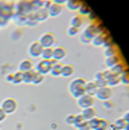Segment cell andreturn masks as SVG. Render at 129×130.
<instances>
[{"mask_svg":"<svg viewBox=\"0 0 129 130\" xmlns=\"http://www.w3.org/2000/svg\"><path fill=\"white\" fill-rule=\"evenodd\" d=\"M117 53H118V49H117L116 45H111V46L104 47L103 54L105 56V58H109V57H112V56H117Z\"/></svg>","mask_w":129,"mask_h":130,"instance_id":"cb8c5ba5","label":"cell"},{"mask_svg":"<svg viewBox=\"0 0 129 130\" xmlns=\"http://www.w3.org/2000/svg\"><path fill=\"white\" fill-rule=\"evenodd\" d=\"M44 1H52V0H44Z\"/></svg>","mask_w":129,"mask_h":130,"instance_id":"bcb514c9","label":"cell"},{"mask_svg":"<svg viewBox=\"0 0 129 130\" xmlns=\"http://www.w3.org/2000/svg\"><path fill=\"white\" fill-rule=\"evenodd\" d=\"M79 11V15H82V16H90V15L92 14V9L90 8V6H87L86 4H82V6L79 7L78 9Z\"/></svg>","mask_w":129,"mask_h":130,"instance_id":"4316f807","label":"cell"},{"mask_svg":"<svg viewBox=\"0 0 129 130\" xmlns=\"http://www.w3.org/2000/svg\"><path fill=\"white\" fill-rule=\"evenodd\" d=\"M52 2H54V4H59V5H63L67 2V0H52Z\"/></svg>","mask_w":129,"mask_h":130,"instance_id":"b9f144b4","label":"cell"},{"mask_svg":"<svg viewBox=\"0 0 129 130\" xmlns=\"http://www.w3.org/2000/svg\"><path fill=\"white\" fill-rule=\"evenodd\" d=\"M56 60L54 59H50V60H44L42 59L41 61H39L35 66V70L39 72V74L42 75H46V74H50L51 68L54 63H56Z\"/></svg>","mask_w":129,"mask_h":130,"instance_id":"6da1fadb","label":"cell"},{"mask_svg":"<svg viewBox=\"0 0 129 130\" xmlns=\"http://www.w3.org/2000/svg\"><path fill=\"white\" fill-rule=\"evenodd\" d=\"M120 58L118 56H112V57H109V58L105 59V66L108 67L109 69H111L112 67L117 66L118 63H120Z\"/></svg>","mask_w":129,"mask_h":130,"instance_id":"7402d4cb","label":"cell"},{"mask_svg":"<svg viewBox=\"0 0 129 130\" xmlns=\"http://www.w3.org/2000/svg\"><path fill=\"white\" fill-rule=\"evenodd\" d=\"M42 52H43V46L41 45V43L39 41H33L28 45V54L32 58H39V57H41Z\"/></svg>","mask_w":129,"mask_h":130,"instance_id":"8992f818","label":"cell"},{"mask_svg":"<svg viewBox=\"0 0 129 130\" xmlns=\"http://www.w3.org/2000/svg\"><path fill=\"white\" fill-rule=\"evenodd\" d=\"M98 89H99V86L96 85V83L94 80L87 82L85 85V93L88 94V95H92V96H95Z\"/></svg>","mask_w":129,"mask_h":130,"instance_id":"ac0fdd59","label":"cell"},{"mask_svg":"<svg viewBox=\"0 0 129 130\" xmlns=\"http://www.w3.org/2000/svg\"><path fill=\"white\" fill-rule=\"evenodd\" d=\"M110 128H111V130H118V129H117V127H116L113 123H111V124H110Z\"/></svg>","mask_w":129,"mask_h":130,"instance_id":"ee69618b","label":"cell"},{"mask_svg":"<svg viewBox=\"0 0 129 130\" xmlns=\"http://www.w3.org/2000/svg\"><path fill=\"white\" fill-rule=\"evenodd\" d=\"M62 67H63V64L61 63L60 61H57L56 63L52 66L50 74L52 75V76H54V77L61 76V72H62Z\"/></svg>","mask_w":129,"mask_h":130,"instance_id":"44dd1931","label":"cell"},{"mask_svg":"<svg viewBox=\"0 0 129 130\" xmlns=\"http://www.w3.org/2000/svg\"><path fill=\"white\" fill-rule=\"evenodd\" d=\"M103 103H104V107H105V109H111V107L113 106V102H111L110 100H108V101H104Z\"/></svg>","mask_w":129,"mask_h":130,"instance_id":"f35d334b","label":"cell"},{"mask_svg":"<svg viewBox=\"0 0 129 130\" xmlns=\"http://www.w3.org/2000/svg\"><path fill=\"white\" fill-rule=\"evenodd\" d=\"M86 79L84 77H77V78H74L73 80L69 83V92H74L76 89H79V88H84L86 85Z\"/></svg>","mask_w":129,"mask_h":130,"instance_id":"9c48e42d","label":"cell"},{"mask_svg":"<svg viewBox=\"0 0 129 130\" xmlns=\"http://www.w3.org/2000/svg\"><path fill=\"white\" fill-rule=\"evenodd\" d=\"M96 114H98V111H96V109L94 106L84 109L83 111H82V116H83V118L85 119V121H90V120L94 119L96 117Z\"/></svg>","mask_w":129,"mask_h":130,"instance_id":"5bb4252c","label":"cell"},{"mask_svg":"<svg viewBox=\"0 0 129 130\" xmlns=\"http://www.w3.org/2000/svg\"><path fill=\"white\" fill-rule=\"evenodd\" d=\"M34 18L36 19V22H44L46 21V19L50 17V15H49V10L46 8H44V7H42V8L38 9V10L34 11Z\"/></svg>","mask_w":129,"mask_h":130,"instance_id":"8fae6325","label":"cell"},{"mask_svg":"<svg viewBox=\"0 0 129 130\" xmlns=\"http://www.w3.org/2000/svg\"><path fill=\"white\" fill-rule=\"evenodd\" d=\"M80 42H82V43H84V44H88V43H91V42H92V40L88 39L87 36H85L84 34H82V35H80Z\"/></svg>","mask_w":129,"mask_h":130,"instance_id":"74e56055","label":"cell"},{"mask_svg":"<svg viewBox=\"0 0 129 130\" xmlns=\"http://www.w3.org/2000/svg\"><path fill=\"white\" fill-rule=\"evenodd\" d=\"M125 130H129V123H127V126H126V128Z\"/></svg>","mask_w":129,"mask_h":130,"instance_id":"f6af8a7d","label":"cell"},{"mask_svg":"<svg viewBox=\"0 0 129 130\" xmlns=\"http://www.w3.org/2000/svg\"><path fill=\"white\" fill-rule=\"evenodd\" d=\"M76 128H77L78 130H92L91 127H90V123H88V121H84L83 123L78 124Z\"/></svg>","mask_w":129,"mask_h":130,"instance_id":"e575fe53","label":"cell"},{"mask_svg":"<svg viewBox=\"0 0 129 130\" xmlns=\"http://www.w3.org/2000/svg\"><path fill=\"white\" fill-rule=\"evenodd\" d=\"M126 70V66L122 63V62H120V63H118L117 66L112 67V68L110 69V71L112 72V74H116V75H119L120 76L121 74H122L123 71Z\"/></svg>","mask_w":129,"mask_h":130,"instance_id":"484cf974","label":"cell"},{"mask_svg":"<svg viewBox=\"0 0 129 130\" xmlns=\"http://www.w3.org/2000/svg\"><path fill=\"white\" fill-rule=\"evenodd\" d=\"M84 121H85V119L83 118V116H82V113L76 114V119H75V123H74V126H75V127H77L78 124L83 123Z\"/></svg>","mask_w":129,"mask_h":130,"instance_id":"d590c367","label":"cell"},{"mask_svg":"<svg viewBox=\"0 0 129 130\" xmlns=\"http://www.w3.org/2000/svg\"><path fill=\"white\" fill-rule=\"evenodd\" d=\"M84 24H85V18H84V16H82V15H75V16L70 19V26L76 27V28L80 29V27L83 26Z\"/></svg>","mask_w":129,"mask_h":130,"instance_id":"2e32d148","label":"cell"},{"mask_svg":"<svg viewBox=\"0 0 129 130\" xmlns=\"http://www.w3.org/2000/svg\"><path fill=\"white\" fill-rule=\"evenodd\" d=\"M113 124L117 127L118 130H125L126 126H127V122H126V120L123 118H118L115 122H113Z\"/></svg>","mask_w":129,"mask_h":130,"instance_id":"83f0119b","label":"cell"},{"mask_svg":"<svg viewBox=\"0 0 129 130\" xmlns=\"http://www.w3.org/2000/svg\"><path fill=\"white\" fill-rule=\"evenodd\" d=\"M94 96L92 95H88V94H84L83 96H80L79 99H77V104L79 105V107L82 109H87V107H91V106H94Z\"/></svg>","mask_w":129,"mask_h":130,"instance_id":"52a82bcc","label":"cell"},{"mask_svg":"<svg viewBox=\"0 0 129 130\" xmlns=\"http://www.w3.org/2000/svg\"><path fill=\"white\" fill-rule=\"evenodd\" d=\"M103 31H104L103 26H101V25H98V24L92 23V24H88L87 26L85 27V29H84L83 34H84L85 36H87L88 39H91V40H92L94 36L98 35V34L103 33Z\"/></svg>","mask_w":129,"mask_h":130,"instance_id":"7a4b0ae2","label":"cell"},{"mask_svg":"<svg viewBox=\"0 0 129 130\" xmlns=\"http://www.w3.org/2000/svg\"><path fill=\"white\" fill-rule=\"evenodd\" d=\"M13 79H14V74H8L6 76V80L7 82H11V83H13Z\"/></svg>","mask_w":129,"mask_h":130,"instance_id":"60d3db41","label":"cell"},{"mask_svg":"<svg viewBox=\"0 0 129 130\" xmlns=\"http://www.w3.org/2000/svg\"><path fill=\"white\" fill-rule=\"evenodd\" d=\"M33 67H34V63H33V61H32L31 59L22 60V61L19 62V64H18V69H19V71H22V72H26L28 70H32Z\"/></svg>","mask_w":129,"mask_h":130,"instance_id":"9a60e30c","label":"cell"},{"mask_svg":"<svg viewBox=\"0 0 129 130\" xmlns=\"http://www.w3.org/2000/svg\"><path fill=\"white\" fill-rule=\"evenodd\" d=\"M49 15H50V17H57L59 16V15L62 14L63 11V6L62 5H59V4H54V2H52L51 6L49 7Z\"/></svg>","mask_w":129,"mask_h":130,"instance_id":"4fadbf2b","label":"cell"},{"mask_svg":"<svg viewBox=\"0 0 129 130\" xmlns=\"http://www.w3.org/2000/svg\"><path fill=\"white\" fill-rule=\"evenodd\" d=\"M83 1L82 0H67L66 5H67V8L69 10H78L79 7L82 6Z\"/></svg>","mask_w":129,"mask_h":130,"instance_id":"603a6c76","label":"cell"},{"mask_svg":"<svg viewBox=\"0 0 129 130\" xmlns=\"http://www.w3.org/2000/svg\"><path fill=\"white\" fill-rule=\"evenodd\" d=\"M75 74V66L74 64H63L62 67V72H61V76L66 77V78H68V77H71L73 75Z\"/></svg>","mask_w":129,"mask_h":130,"instance_id":"d6986e66","label":"cell"},{"mask_svg":"<svg viewBox=\"0 0 129 130\" xmlns=\"http://www.w3.org/2000/svg\"><path fill=\"white\" fill-rule=\"evenodd\" d=\"M111 96H112V89L109 86L105 87H99L98 92L95 94V97L100 101H108V100H111Z\"/></svg>","mask_w":129,"mask_h":130,"instance_id":"ba28073f","label":"cell"},{"mask_svg":"<svg viewBox=\"0 0 129 130\" xmlns=\"http://www.w3.org/2000/svg\"><path fill=\"white\" fill-rule=\"evenodd\" d=\"M44 82V75H42V74H36V76H35V78H34V80H33V84H35V85H39V84H42Z\"/></svg>","mask_w":129,"mask_h":130,"instance_id":"836d02e7","label":"cell"},{"mask_svg":"<svg viewBox=\"0 0 129 130\" xmlns=\"http://www.w3.org/2000/svg\"><path fill=\"white\" fill-rule=\"evenodd\" d=\"M44 4V0H31V6H32V11H35L38 9L42 8Z\"/></svg>","mask_w":129,"mask_h":130,"instance_id":"f1b7e54d","label":"cell"},{"mask_svg":"<svg viewBox=\"0 0 129 130\" xmlns=\"http://www.w3.org/2000/svg\"><path fill=\"white\" fill-rule=\"evenodd\" d=\"M75 119H76V114H68V116L66 117V119H64V121H66L67 124L74 126V123H75Z\"/></svg>","mask_w":129,"mask_h":130,"instance_id":"d6a6232c","label":"cell"},{"mask_svg":"<svg viewBox=\"0 0 129 130\" xmlns=\"http://www.w3.org/2000/svg\"><path fill=\"white\" fill-rule=\"evenodd\" d=\"M106 35H108V33H106V32L98 34L96 36H94L93 39H92V42H91V43L93 44V45H95V46H103Z\"/></svg>","mask_w":129,"mask_h":130,"instance_id":"e0dca14e","label":"cell"},{"mask_svg":"<svg viewBox=\"0 0 129 130\" xmlns=\"http://www.w3.org/2000/svg\"><path fill=\"white\" fill-rule=\"evenodd\" d=\"M6 117H7V113L1 109V106H0V122L4 121V120L6 119Z\"/></svg>","mask_w":129,"mask_h":130,"instance_id":"ab89813d","label":"cell"},{"mask_svg":"<svg viewBox=\"0 0 129 130\" xmlns=\"http://www.w3.org/2000/svg\"><path fill=\"white\" fill-rule=\"evenodd\" d=\"M41 57L44 60L53 59V47H43V52H42Z\"/></svg>","mask_w":129,"mask_h":130,"instance_id":"d4e9b609","label":"cell"},{"mask_svg":"<svg viewBox=\"0 0 129 130\" xmlns=\"http://www.w3.org/2000/svg\"><path fill=\"white\" fill-rule=\"evenodd\" d=\"M120 80H121V83L122 84L129 85V70L126 69V70L120 75Z\"/></svg>","mask_w":129,"mask_h":130,"instance_id":"4dcf8cb0","label":"cell"},{"mask_svg":"<svg viewBox=\"0 0 129 130\" xmlns=\"http://www.w3.org/2000/svg\"><path fill=\"white\" fill-rule=\"evenodd\" d=\"M18 11H21L23 15L29 14L32 11V6H31V0H21L17 6Z\"/></svg>","mask_w":129,"mask_h":130,"instance_id":"7c38bea8","label":"cell"},{"mask_svg":"<svg viewBox=\"0 0 129 130\" xmlns=\"http://www.w3.org/2000/svg\"><path fill=\"white\" fill-rule=\"evenodd\" d=\"M36 74H38V71H36L35 69H32V70L23 72V77H24L23 83H27V84L33 83V80H34V78H35Z\"/></svg>","mask_w":129,"mask_h":130,"instance_id":"ffe728a7","label":"cell"},{"mask_svg":"<svg viewBox=\"0 0 129 130\" xmlns=\"http://www.w3.org/2000/svg\"><path fill=\"white\" fill-rule=\"evenodd\" d=\"M90 127L92 130H106L110 127V122L106 119H100L98 117H95L94 119H92L88 121Z\"/></svg>","mask_w":129,"mask_h":130,"instance_id":"3957f363","label":"cell"},{"mask_svg":"<svg viewBox=\"0 0 129 130\" xmlns=\"http://www.w3.org/2000/svg\"><path fill=\"white\" fill-rule=\"evenodd\" d=\"M68 53V49L63 45H58L53 47V59L56 61H60V60L64 59Z\"/></svg>","mask_w":129,"mask_h":130,"instance_id":"30bf717a","label":"cell"},{"mask_svg":"<svg viewBox=\"0 0 129 130\" xmlns=\"http://www.w3.org/2000/svg\"><path fill=\"white\" fill-rule=\"evenodd\" d=\"M17 106H18L17 101L15 99H11V97L4 100V101H2V103H1V109L4 110L7 114L14 113V112L17 110Z\"/></svg>","mask_w":129,"mask_h":130,"instance_id":"5b68a950","label":"cell"},{"mask_svg":"<svg viewBox=\"0 0 129 130\" xmlns=\"http://www.w3.org/2000/svg\"><path fill=\"white\" fill-rule=\"evenodd\" d=\"M96 83L99 87H105L108 86V82H106V79H99V80H94Z\"/></svg>","mask_w":129,"mask_h":130,"instance_id":"8d00e7d4","label":"cell"},{"mask_svg":"<svg viewBox=\"0 0 129 130\" xmlns=\"http://www.w3.org/2000/svg\"><path fill=\"white\" fill-rule=\"evenodd\" d=\"M122 118L126 120V122H127V123H129V111H128V112H126L125 116H123Z\"/></svg>","mask_w":129,"mask_h":130,"instance_id":"7bdbcfd3","label":"cell"},{"mask_svg":"<svg viewBox=\"0 0 129 130\" xmlns=\"http://www.w3.org/2000/svg\"><path fill=\"white\" fill-rule=\"evenodd\" d=\"M56 35L53 32H45L39 39V42L43 47H52L56 43Z\"/></svg>","mask_w":129,"mask_h":130,"instance_id":"277c9868","label":"cell"},{"mask_svg":"<svg viewBox=\"0 0 129 130\" xmlns=\"http://www.w3.org/2000/svg\"><path fill=\"white\" fill-rule=\"evenodd\" d=\"M23 80H24L23 72L19 71V70L17 72H14V79H13L14 84H21V83H23Z\"/></svg>","mask_w":129,"mask_h":130,"instance_id":"f546056e","label":"cell"},{"mask_svg":"<svg viewBox=\"0 0 129 130\" xmlns=\"http://www.w3.org/2000/svg\"><path fill=\"white\" fill-rule=\"evenodd\" d=\"M78 33H79V28H76V27H73V26H69L67 28V34L69 36H76Z\"/></svg>","mask_w":129,"mask_h":130,"instance_id":"1f68e13d","label":"cell"}]
</instances>
